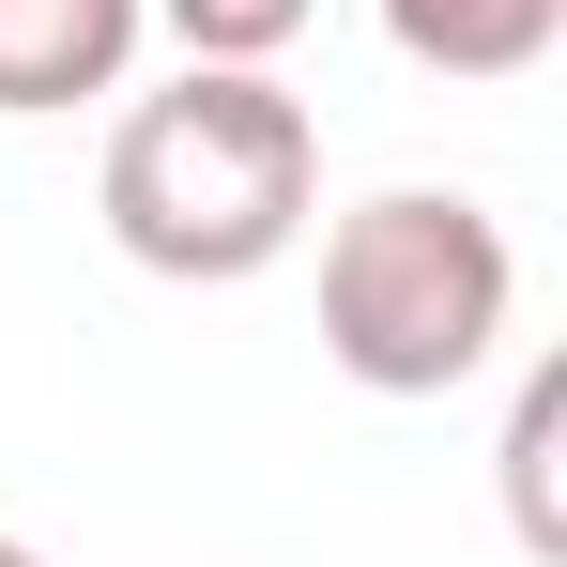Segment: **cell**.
I'll return each instance as SVG.
<instances>
[{
	"mask_svg": "<svg viewBox=\"0 0 567 567\" xmlns=\"http://www.w3.org/2000/svg\"><path fill=\"white\" fill-rule=\"evenodd\" d=\"M307 199H322V123L277 93V62H185L169 93H138L107 123L93 215L138 277L230 291L307 246Z\"/></svg>",
	"mask_w": 567,
	"mask_h": 567,
	"instance_id": "1",
	"label": "cell"
},
{
	"mask_svg": "<svg viewBox=\"0 0 567 567\" xmlns=\"http://www.w3.org/2000/svg\"><path fill=\"white\" fill-rule=\"evenodd\" d=\"M506 307H522V246L461 185H383V199H353L322 230V353L369 399L475 383L506 353Z\"/></svg>",
	"mask_w": 567,
	"mask_h": 567,
	"instance_id": "2",
	"label": "cell"
},
{
	"mask_svg": "<svg viewBox=\"0 0 567 567\" xmlns=\"http://www.w3.org/2000/svg\"><path fill=\"white\" fill-rule=\"evenodd\" d=\"M138 31H154V0H0V107L47 123V107L123 93Z\"/></svg>",
	"mask_w": 567,
	"mask_h": 567,
	"instance_id": "3",
	"label": "cell"
},
{
	"mask_svg": "<svg viewBox=\"0 0 567 567\" xmlns=\"http://www.w3.org/2000/svg\"><path fill=\"white\" fill-rule=\"evenodd\" d=\"M383 31L430 78H522V62H553L567 0H383Z\"/></svg>",
	"mask_w": 567,
	"mask_h": 567,
	"instance_id": "4",
	"label": "cell"
},
{
	"mask_svg": "<svg viewBox=\"0 0 567 567\" xmlns=\"http://www.w3.org/2000/svg\"><path fill=\"white\" fill-rule=\"evenodd\" d=\"M553 445H567V369H522V414H506V522H522V553H537V567L567 553V491H553Z\"/></svg>",
	"mask_w": 567,
	"mask_h": 567,
	"instance_id": "5",
	"label": "cell"
},
{
	"mask_svg": "<svg viewBox=\"0 0 567 567\" xmlns=\"http://www.w3.org/2000/svg\"><path fill=\"white\" fill-rule=\"evenodd\" d=\"M154 16L185 31V62H277L322 0H154Z\"/></svg>",
	"mask_w": 567,
	"mask_h": 567,
	"instance_id": "6",
	"label": "cell"
},
{
	"mask_svg": "<svg viewBox=\"0 0 567 567\" xmlns=\"http://www.w3.org/2000/svg\"><path fill=\"white\" fill-rule=\"evenodd\" d=\"M0 567H47V553H31V537H0Z\"/></svg>",
	"mask_w": 567,
	"mask_h": 567,
	"instance_id": "7",
	"label": "cell"
}]
</instances>
